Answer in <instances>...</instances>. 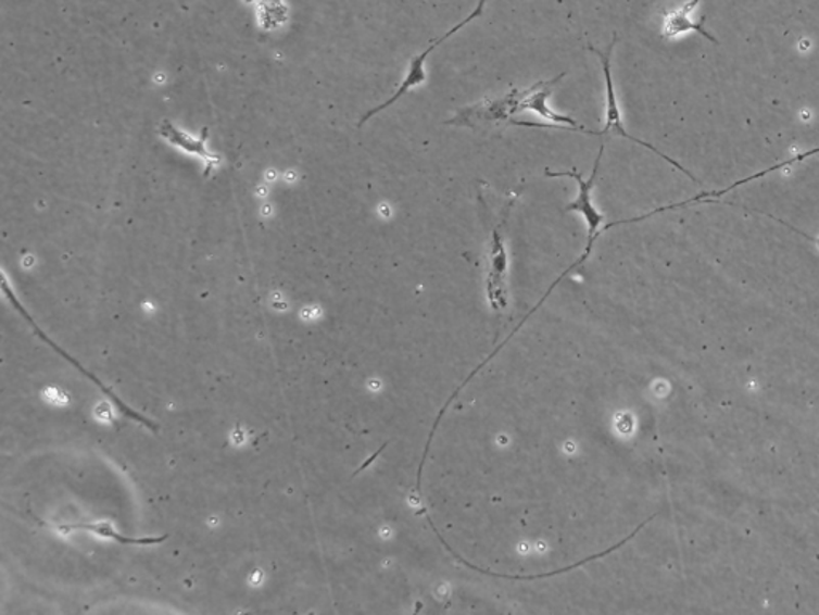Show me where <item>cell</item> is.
Masks as SVG:
<instances>
[{"label":"cell","instance_id":"5","mask_svg":"<svg viewBox=\"0 0 819 615\" xmlns=\"http://www.w3.org/2000/svg\"><path fill=\"white\" fill-rule=\"evenodd\" d=\"M158 131L159 135H161L162 140L167 141V143L172 145L176 150H181L182 153L198 155L199 159H202V161L205 162L206 167L204 177H209L210 172H212L213 168L218 167L219 162H222V158L212 153V151L209 150V147H206V137H209V130H206V128L202 131L201 137L198 138L194 137V135L182 130V128L176 127L171 121H162L161 125L158 127Z\"/></svg>","mask_w":819,"mask_h":615},{"label":"cell","instance_id":"4","mask_svg":"<svg viewBox=\"0 0 819 615\" xmlns=\"http://www.w3.org/2000/svg\"><path fill=\"white\" fill-rule=\"evenodd\" d=\"M527 90L513 89L506 97L500 100H483L482 103L474 104L456 114L455 120L446 121V125H470L477 123H493V121H506L507 117L519 114L520 103L527 97Z\"/></svg>","mask_w":819,"mask_h":615},{"label":"cell","instance_id":"2","mask_svg":"<svg viewBox=\"0 0 819 615\" xmlns=\"http://www.w3.org/2000/svg\"><path fill=\"white\" fill-rule=\"evenodd\" d=\"M487 0H479V3H477L476 10H474L470 15H468V18L463 20L462 23H458V25L453 26L452 29H450L449 33L443 34L442 37H439L436 42H432L431 46L428 47V49L425 50V52L419 53V55H415L412 59V62L408 64V73L407 77H405L404 83L401 84V87H399L398 92L392 95L389 100H386L385 103L380 104V106L374 108V110L368 111V113L364 114V117H362L361 123H358V127H362L367 121H370L371 117L377 116L378 113H381L382 110H386V108L391 106V104H394L395 101L399 100V98L404 97L405 93L408 92L410 89H413V87H419L423 86V84L428 80V76H426L425 71V62L426 59H428L429 55H431L432 50L438 49L440 43L445 42L446 39H450V37L453 36V34H456L459 32V29L465 28V26H468L470 22H474V20L477 18V16L482 15L483 9H486Z\"/></svg>","mask_w":819,"mask_h":615},{"label":"cell","instance_id":"9","mask_svg":"<svg viewBox=\"0 0 819 615\" xmlns=\"http://www.w3.org/2000/svg\"><path fill=\"white\" fill-rule=\"evenodd\" d=\"M698 5L700 0H690V2L683 3L680 9L669 12L665 18V32H663V36L671 39V37L679 36V34L682 33L698 32L702 33L703 36H706L707 39L716 42L709 33L704 32V28L700 23L692 22V13L695 12L696 7Z\"/></svg>","mask_w":819,"mask_h":615},{"label":"cell","instance_id":"7","mask_svg":"<svg viewBox=\"0 0 819 615\" xmlns=\"http://www.w3.org/2000/svg\"><path fill=\"white\" fill-rule=\"evenodd\" d=\"M562 77H565V73L560 76L554 77L551 80H541V83L534 84L533 87L528 89L527 97L524 98L520 103L519 111H531L537 113L538 116L544 117V120L551 121L553 124L570 125V127H581L577 121L571 120L570 116H564V114L554 113L550 106H547V98L553 95L554 86L560 83Z\"/></svg>","mask_w":819,"mask_h":615},{"label":"cell","instance_id":"1","mask_svg":"<svg viewBox=\"0 0 819 615\" xmlns=\"http://www.w3.org/2000/svg\"><path fill=\"white\" fill-rule=\"evenodd\" d=\"M616 42H618V37H616V34L614 36V40H612L610 46H608V50L605 53H602L601 50L594 49V47L589 46V50L591 52H594V55H597L598 59H601L602 66H604V74H605V86H607V114H605V125L604 130L601 131H592V130H585L584 127H577L574 128L571 131H580V134H589V135H595V137H602V135H618V137L628 138L629 141H634V143L641 145V147L646 148V150L653 151V153L658 154L659 158L665 159L668 164L673 165V167L677 168V171L682 172V174H685L686 177L692 178L693 181H696L698 184V180H696L695 177H693L692 172L686 171L685 167H682V165L679 164V162L673 161L672 158H669V155L663 154L662 151L656 150L653 145L646 143V141L639 140V138L632 137V135L628 134V130L625 128V124H622L621 120V111H619L618 101H616V95H615V87H614V79H612V55H614V49L616 46Z\"/></svg>","mask_w":819,"mask_h":615},{"label":"cell","instance_id":"3","mask_svg":"<svg viewBox=\"0 0 819 615\" xmlns=\"http://www.w3.org/2000/svg\"><path fill=\"white\" fill-rule=\"evenodd\" d=\"M604 150L605 147L604 145H602L601 151H598L597 154V159H595L594 171H592L591 178H589V180H584L583 175L578 172L577 167H575L574 171L570 172H544V175L551 178H574V180L577 181L578 186H580L578 198L575 199L574 202H570V204H568L567 212H580V214L584 216L585 223H588V242H591V244H595V241H597V239L601 238V235H604L605 233L604 228L598 229L601 228L602 222H604L605 216L602 215L601 212L597 211V209H595V205L592 204L591 201V191L592 188H594L595 180H597V172L598 167H601V161L602 155H604Z\"/></svg>","mask_w":819,"mask_h":615},{"label":"cell","instance_id":"10","mask_svg":"<svg viewBox=\"0 0 819 615\" xmlns=\"http://www.w3.org/2000/svg\"><path fill=\"white\" fill-rule=\"evenodd\" d=\"M76 527L77 529L93 530L98 536L110 537V539L117 540V542L122 543H158L165 539V537H162V539H127V537H122L121 534H117L110 524H87V526L86 524H79V526Z\"/></svg>","mask_w":819,"mask_h":615},{"label":"cell","instance_id":"8","mask_svg":"<svg viewBox=\"0 0 819 615\" xmlns=\"http://www.w3.org/2000/svg\"><path fill=\"white\" fill-rule=\"evenodd\" d=\"M819 154V147L814 150L805 151V153L792 155L788 161L780 162V164L771 165V167L764 168V171L757 172V174L751 175V177L744 178V180L734 181V184L727 186V188L719 189V191L700 192L695 198L686 199L690 204H696V202H709L710 199H719L722 196L729 194L733 189L740 188V186L751 184V181L760 180V178L767 177V175L773 174V172L783 171V168L791 167V165L798 164V162L805 161V159L811 158V155Z\"/></svg>","mask_w":819,"mask_h":615},{"label":"cell","instance_id":"6","mask_svg":"<svg viewBox=\"0 0 819 615\" xmlns=\"http://www.w3.org/2000/svg\"><path fill=\"white\" fill-rule=\"evenodd\" d=\"M507 252L501 238L500 229L493 231L492 249H490V269L487 276V297L493 310L500 311L507 306Z\"/></svg>","mask_w":819,"mask_h":615}]
</instances>
